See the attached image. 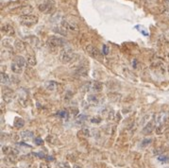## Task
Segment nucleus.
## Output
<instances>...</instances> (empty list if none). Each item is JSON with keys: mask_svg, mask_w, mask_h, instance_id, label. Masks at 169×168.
<instances>
[{"mask_svg": "<svg viewBox=\"0 0 169 168\" xmlns=\"http://www.w3.org/2000/svg\"><path fill=\"white\" fill-rule=\"evenodd\" d=\"M68 115H69L68 111H60L58 113V116H60V118H63V119H67Z\"/></svg>", "mask_w": 169, "mask_h": 168, "instance_id": "obj_23", "label": "nucleus"}, {"mask_svg": "<svg viewBox=\"0 0 169 168\" xmlns=\"http://www.w3.org/2000/svg\"><path fill=\"white\" fill-rule=\"evenodd\" d=\"M60 83L53 80H48L44 83V88L50 92H57L60 88Z\"/></svg>", "mask_w": 169, "mask_h": 168, "instance_id": "obj_14", "label": "nucleus"}, {"mask_svg": "<svg viewBox=\"0 0 169 168\" xmlns=\"http://www.w3.org/2000/svg\"><path fill=\"white\" fill-rule=\"evenodd\" d=\"M79 135L80 136H83V137H88L90 136V130L89 129H87V128H84V129H81V130H79Z\"/></svg>", "mask_w": 169, "mask_h": 168, "instance_id": "obj_22", "label": "nucleus"}, {"mask_svg": "<svg viewBox=\"0 0 169 168\" xmlns=\"http://www.w3.org/2000/svg\"><path fill=\"white\" fill-rule=\"evenodd\" d=\"M65 44V42L63 39H61L60 37H56V36H51L47 40V45L49 47L56 49L58 47H63Z\"/></svg>", "mask_w": 169, "mask_h": 168, "instance_id": "obj_7", "label": "nucleus"}, {"mask_svg": "<svg viewBox=\"0 0 169 168\" xmlns=\"http://www.w3.org/2000/svg\"><path fill=\"white\" fill-rule=\"evenodd\" d=\"M87 102L91 106H97L101 103V98L95 94H91L87 96Z\"/></svg>", "mask_w": 169, "mask_h": 168, "instance_id": "obj_12", "label": "nucleus"}, {"mask_svg": "<svg viewBox=\"0 0 169 168\" xmlns=\"http://www.w3.org/2000/svg\"><path fill=\"white\" fill-rule=\"evenodd\" d=\"M168 74H169V66H168Z\"/></svg>", "mask_w": 169, "mask_h": 168, "instance_id": "obj_34", "label": "nucleus"}, {"mask_svg": "<svg viewBox=\"0 0 169 168\" xmlns=\"http://www.w3.org/2000/svg\"><path fill=\"white\" fill-rule=\"evenodd\" d=\"M27 62L29 65L34 66L35 64H36V58H35L33 55H28V59H27Z\"/></svg>", "mask_w": 169, "mask_h": 168, "instance_id": "obj_21", "label": "nucleus"}, {"mask_svg": "<svg viewBox=\"0 0 169 168\" xmlns=\"http://www.w3.org/2000/svg\"><path fill=\"white\" fill-rule=\"evenodd\" d=\"M168 122H169V114L167 113L162 111V113L156 115L155 124H156V130L158 133H162L165 128L167 127Z\"/></svg>", "mask_w": 169, "mask_h": 168, "instance_id": "obj_1", "label": "nucleus"}, {"mask_svg": "<svg viewBox=\"0 0 169 168\" xmlns=\"http://www.w3.org/2000/svg\"><path fill=\"white\" fill-rule=\"evenodd\" d=\"M101 113H102V115L105 116L106 119H108V120L114 119V111H112V110H111L109 108H104L103 110H102Z\"/></svg>", "mask_w": 169, "mask_h": 168, "instance_id": "obj_17", "label": "nucleus"}, {"mask_svg": "<svg viewBox=\"0 0 169 168\" xmlns=\"http://www.w3.org/2000/svg\"><path fill=\"white\" fill-rule=\"evenodd\" d=\"M1 30L4 34H6L7 36H14L15 35V29L13 27H12L9 24H3L1 27Z\"/></svg>", "mask_w": 169, "mask_h": 168, "instance_id": "obj_13", "label": "nucleus"}, {"mask_svg": "<svg viewBox=\"0 0 169 168\" xmlns=\"http://www.w3.org/2000/svg\"><path fill=\"white\" fill-rule=\"evenodd\" d=\"M37 22H38V17L36 15L25 14V15H22V16L20 17V23L25 27H31L33 25L37 24Z\"/></svg>", "mask_w": 169, "mask_h": 168, "instance_id": "obj_5", "label": "nucleus"}, {"mask_svg": "<svg viewBox=\"0 0 169 168\" xmlns=\"http://www.w3.org/2000/svg\"><path fill=\"white\" fill-rule=\"evenodd\" d=\"M0 80H1V83L3 85H8L9 82H11V79H9V76L7 75L6 73H1V76H0Z\"/></svg>", "mask_w": 169, "mask_h": 168, "instance_id": "obj_20", "label": "nucleus"}, {"mask_svg": "<svg viewBox=\"0 0 169 168\" xmlns=\"http://www.w3.org/2000/svg\"><path fill=\"white\" fill-rule=\"evenodd\" d=\"M151 143V139H145V140H143L142 142V146H146L148 144H150Z\"/></svg>", "mask_w": 169, "mask_h": 168, "instance_id": "obj_30", "label": "nucleus"}, {"mask_svg": "<svg viewBox=\"0 0 169 168\" xmlns=\"http://www.w3.org/2000/svg\"><path fill=\"white\" fill-rule=\"evenodd\" d=\"M59 58L63 63H69L76 58V54L70 47H63L60 51Z\"/></svg>", "mask_w": 169, "mask_h": 168, "instance_id": "obj_3", "label": "nucleus"}, {"mask_svg": "<svg viewBox=\"0 0 169 168\" xmlns=\"http://www.w3.org/2000/svg\"><path fill=\"white\" fill-rule=\"evenodd\" d=\"M86 91L92 92V93H99L102 91V84L97 81H90L85 85Z\"/></svg>", "mask_w": 169, "mask_h": 168, "instance_id": "obj_8", "label": "nucleus"}, {"mask_svg": "<svg viewBox=\"0 0 169 168\" xmlns=\"http://www.w3.org/2000/svg\"><path fill=\"white\" fill-rule=\"evenodd\" d=\"M85 50L92 58L96 59V60H101L102 59V56H101V53L99 52V50L97 49L96 47H95L94 45H92V44L86 45Z\"/></svg>", "mask_w": 169, "mask_h": 168, "instance_id": "obj_9", "label": "nucleus"}, {"mask_svg": "<svg viewBox=\"0 0 169 168\" xmlns=\"http://www.w3.org/2000/svg\"><path fill=\"white\" fill-rule=\"evenodd\" d=\"M13 126L16 129H21L25 126V121L21 118V117H15L14 122H13Z\"/></svg>", "mask_w": 169, "mask_h": 168, "instance_id": "obj_18", "label": "nucleus"}, {"mask_svg": "<svg viewBox=\"0 0 169 168\" xmlns=\"http://www.w3.org/2000/svg\"><path fill=\"white\" fill-rule=\"evenodd\" d=\"M58 167H59V168H70L69 164H67V162H65V161L60 162V164H58Z\"/></svg>", "mask_w": 169, "mask_h": 168, "instance_id": "obj_28", "label": "nucleus"}, {"mask_svg": "<svg viewBox=\"0 0 169 168\" xmlns=\"http://www.w3.org/2000/svg\"><path fill=\"white\" fill-rule=\"evenodd\" d=\"M156 128V124H155V120H151L149 122H147L146 126H145V128L143 129L142 132L144 134H150L151 132L153 131V129H154Z\"/></svg>", "mask_w": 169, "mask_h": 168, "instance_id": "obj_15", "label": "nucleus"}, {"mask_svg": "<svg viewBox=\"0 0 169 168\" xmlns=\"http://www.w3.org/2000/svg\"><path fill=\"white\" fill-rule=\"evenodd\" d=\"M20 137L23 141H30L33 139L34 133L31 130H23L20 133Z\"/></svg>", "mask_w": 169, "mask_h": 168, "instance_id": "obj_16", "label": "nucleus"}, {"mask_svg": "<svg viewBox=\"0 0 169 168\" xmlns=\"http://www.w3.org/2000/svg\"><path fill=\"white\" fill-rule=\"evenodd\" d=\"M102 51H103V55H108V54H109V52H110L108 45L104 44V45H103V47H102Z\"/></svg>", "mask_w": 169, "mask_h": 168, "instance_id": "obj_29", "label": "nucleus"}, {"mask_svg": "<svg viewBox=\"0 0 169 168\" xmlns=\"http://www.w3.org/2000/svg\"><path fill=\"white\" fill-rule=\"evenodd\" d=\"M166 1H167V2H168V3H169V0H166Z\"/></svg>", "mask_w": 169, "mask_h": 168, "instance_id": "obj_36", "label": "nucleus"}, {"mask_svg": "<svg viewBox=\"0 0 169 168\" xmlns=\"http://www.w3.org/2000/svg\"><path fill=\"white\" fill-rule=\"evenodd\" d=\"M11 168H17V167H11Z\"/></svg>", "mask_w": 169, "mask_h": 168, "instance_id": "obj_35", "label": "nucleus"}, {"mask_svg": "<svg viewBox=\"0 0 169 168\" xmlns=\"http://www.w3.org/2000/svg\"><path fill=\"white\" fill-rule=\"evenodd\" d=\"M101 121H102V119L100 116H95L91 118V122L94 124H99V123H101Z\"/></svg>", "mask_w": 169, "mask_h": 168, "instance_id": "obj_26", "label": "nucleus"}, {"mask_svg": "<svg viewBox=\"0 0 169 168\" xmlns=\"http://www.w3.org/2000/svg\"><path fill=\"white\" fill-rule=\"evenodd\" d=\"M19 103L23 107H27L28 104V95L25 90H20V93L18 95Z\"/></svg>", "mask_w": 169, "mask_h": 168, "instance_id": "obj_11", "label": "nucleus"}, {"mask_svg": "<svg viewBox=\"0 0 169 168\" xmlns=\"http://www.w3.org/2000/svg\"><path fill=\"white\" fill-rule=\"evenodd\" d=\"M60 25L65 30H69V31H72V32H74V31L78 32L79 30L78 25L68 18H63V20L60 21Z\"/></svg>", "mask_w": 169, "mask_h": 168, "instance_id": "obj_6", "label": "nucleus"}, {"mask_svg": "<svg viewBox=\"0 0 169 168\" xmlns=\"http://www.w3.org/2000/svg\"><path fill=\"white\" fill-rule=\"evenodd\" d=\"M47 142L50 143V144L56 145V143H57V138H56L54 135H48L47 137Z\"/></svg>", "mask_w": 169, "mask_h": 168, "instance_id": "obj_24", "label": "nucleus"}, {"mask_svg": "<svg viewBox=\"0 0 169 168\" xmlns=\"http://www.w3.org/2000/svg\"><path fill=\"white\" fill-rule=\"evenodd\" d=\"M158 161L161 162H168L169 161V157L167 155H161L158 157Z\"/></svg>", "mask_w": 169, "mask_h": 168, "instance_id": "obj_25", "label": "nucleus"}, {"mask_svg": "<svg viewBox=\"0 0 169 168\" xmlns=\"http://www.w3.org/2000/svg\"><path fill=\"white\" fill-rule=\"evenodd\" d=\"M14 47H15V49L17 50V51H23L25 47L24 42H22L21 40H15V42H14Z\"/></svg>", "mask_w": 169, "mask_h": 168, "instance_id": "obj_19", "label": "nucleus"}, {"mask_svg": "<svg viewBox=\"0 0 169 168\" xmlns=\"http://www.w3.org/2000/svg\"><path fill=\"white\" fill-rule=\"evenodd\" d=\"M14 92L9 88H5L2 91V98L6 103H9L14 98Z\"/></svg>", "mask_w": 169, "mask_h": 168, "instance_id": "obj_10", "label": "nucleus"}, {"mask_svg": "<svg viewBox=\"0 0 169 168\" xmlns=\"http://www.w3.org/2000/svg\"><path fill=\"white\" fill-rule=\"evenodd\" d=\"M40 168H49V166L47 164H45V162H42V164H40Z\"/></svg>", "mask_w": 169, "mask_h": 168, "instance_id": "obj_31", "label": "nucleus"}, {"mask_svg": "<svg viewBox=\"0 0 169 168\" xmlns=\"http://www.w3.org/2000/svg\"><path fill=\"white\" fill-rule=\"evenodd\" d=\"M27 60L22 56H15L12 62V71L15 74H22L27 65Z\"/></svg>", "mask_w": 169, "mask_h": 168, "instance_id": "obj_2", "label": "nucleus"}, {"mask_svg": "<svg viewBox=\"0 0 169 168\" xmlns=\"http://www.w3.org/2000/svg\"><path fill=\"white\" fill-rule=\"evenodd\" d=\"M47 160H48V161H54V158H53V157L47 156Z\"/></svg>", "mask_w": 169, "mask_h": 168, "instance_id": "obj_32", "label": "nucleus"}, {"mask_svg": "<svg viewBox=\"0 0 169 168\" xmlns=\"http://www.w3.org/2000/svg\"><path fill=\"white\" fill-rule=\"evenodd\" d=\"M34 143L37 145H44V140L42 138H40V137H37V138L34 139Z\"/></svg>", "mask_w": 169, "mask_h": 168, "instance_id": "obj_27", "label": "nucleus"}, {"mask_svg": "<svg viewBox=\"0 0 169 168\" xmlns=\"http://www.w3.org/2000/svg\"><path fill=\"white\" fill-rule=\"evenodd\" d=\"M38 9L44 14H51L55 12L56 5L53 0H45L38 6Z\"/></svg>", "mask_w": 169, "mask_h": 168, "instance_id": "obj_4", "label": "nucleus"}, {"mask_svg": "<svg viewBox=\"0 0 169 168\" xmlns=\"http://www.w3.org/2000/svg\"><path fill=\"white\" fill-rule=\"evenodd\" d=\"M74 168H79V166H78V165H74Z\"/></svg>", "mask_w": 169, "mask_h": 168, "instance_id": "obj_33", "label": "nucleus"}]
</instances>
